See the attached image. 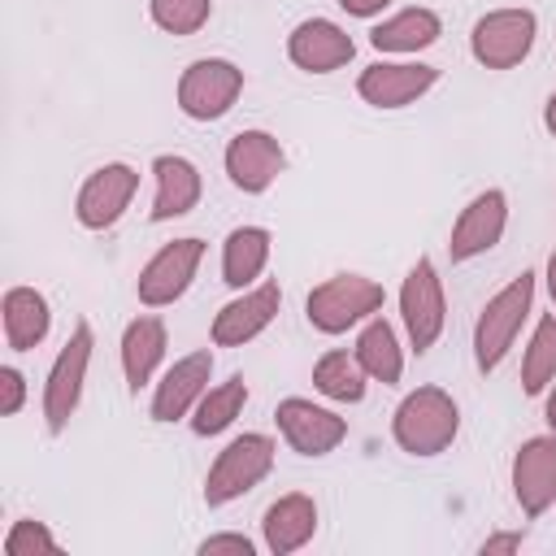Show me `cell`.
<instances>
[{
  "label": "cell",
  "instance_id": "d4e9b609",
  "mask_svg": "<svg viewBox=\"0 0 556 556\" xmlns=\"http://www.w3.org/2000/svg\"><path fill=\"white\" fill-rule=\"evenodd\" d=\"M356 356H361L365 374H374V378H382V382H395V378H400V352H395V334H391L387 321H374V326L361 334Z\"/></svg>",
  "mask_w": 556,
  "mask_h": 556
},
{
  "label": "cell",
  "instance_id": "1f68e13d",
  "mask_svg": "<svg viewBox=\"0 0 556 556\" xmlns=\"http://www.w3.org/2000/svg\"><path fill=\"white\" fill-rule=\"evenodd\" d=\"M339 4H343L348 13H361V17H365V13H378L387 0H339Z\"/></svg>",
  "mask_w": 556,
  "mask_h": 556
},
{
  "label": "cell",
  "instance_id": "8992f818",
  "mask_svg": "<svg viewBox=\"0 0 556 556\" xmlns=\"http://www.w3.org/2000/svg\"><path fill=\"white\" fill-rule=\"evenodd\" d=\"M239 70L230 61H195L182 78V109L191 117H222L239 96Z\"/></svg>",
  "mask_w": 556,
  "mask_h": 556
},
{
  "label": "cell",
  "instance_id": "e0dca14e",
  "mask_svg": "<svg viewBox=\"0 0 556 556\" xmlns=\"http://www.w3.org/2000/svg\"><path fill=\"white\" fill-rule=\"evenodd\" d=\"M291 56H295L304 70L326 74V70H334V65H343V61L352 56V39H348L339 26H330V22H304V26L291 35Z\"/></svg>",
  "mask_w": 556,
  "mask_h": 556
},
{
  "label": "cell",
  "instance_id": "7a4b0ae2",
  "mask_svg": "<svg viewBox=\"0 0 556 556\" xmlns=\"http://www.w3.org/2000/svg\"><path fill=\"white\" fill-rule=\"evenodd\" d=\"M530 291H534V282H530V274H521L517 282H508L482 308V321H478V334H473V348H478V365L482 369H495L500 356L508 352V343H513V334H517V326H521V317L530 308Z\"/></svg>",
  "mask_w": 556,
  "mask_h": 556
},
{
  "label": "cell",
  "instance_id": "484cf974",
  "mask_svg": "<svg viewBox=\"0 0 556 556\" xmlns=\"http://www.w3.org/2000/svg\"><path fill=\"white\" fill-rule=\"evenodd\" d=\"M243 400H248L243 378H230L226 387L208 391V395L200 400V413H195V434H217V430H226V426L235 421V413H239Z\"/></svg>",
  "mask_w": 556,
  "mask_h": 556
},
{
  "label": "cell",
  "instance_id": "3957f363",
  "mask_svg": "<svg viewBox=\"0 0 556 556\" xmlns=\"http://www.w3.org/2000/svg\"><path fill=\"white\" fill-rule=\"evenodd\" d=\"M269 456H274V447H269L265 434H243V439H235V443L222 452V460L213 465V473H208V486H204L208 504H226V500H235L239 491H248L252 482H261V478L269 473Z\"/></svg>",
  "mask_w": 556,
  "mask_h": 556
},
{
  "label": "cell",
  "instance_id": "d6986e66",
  "mask_svg": "<svg viewBox=\"0 0 556 556\" xmlns=\"http://www.w3.org/2000/svg\"><path fill=\"white\" fill-rule=\"evenodd\" d=\"M156 182H161V195H156V208H152L156 222L187 213L195 204V195H200V174L182 156H161L156 161Z\"/></svg>",
  "mask_w": 556,
  "mask_h": 556
},
{
  "label": "cell",
  "instance_id": "30bf717a",
  "mask_svg": "<svg viewBox=\"0 0 556 556\" xmlns=\"http://www.w3.org/2000/svg\"><path fill=\"white\" fill-rule=\"evenodd\" d=\"M278 426H282V434H287L304 456H321V452H330V447L343 439V421H339L334 413H326V408L304 404V400H287V404L278 408Z\"/></svg>",
  "mask_w": 556,
  "mask_h": 556
},
{
  "label": "cell",
  "instance_id": "5bb4252c",
  "mask_svg": "<svg viewBox=\"0 0 556 556\" xmlns=\"http://www.w3.org/2000/svg\"><path fill=\"white\" fill-rule=\"evenodd\" d=\"M500 230H504V195L500 191H486L456 222V230H452V256L465 261L473 252H486L500 239Z\"/></svg>",
  "mask_w": 556,
  "mask_h": 556
},
{
  "label": "cell",
  "instance_id": "44dd1931",
  "mask_svg": "<svg viewBox=\"0 0 556 556\" xmlns=\"http://www.w3.org/2000/svg\"><path fill=\"white\" fill-rule=\"evenodd\" d=\"M439 39V17L426 9H408L391 22H382L374 30V48H391V52H408V48H426Z\"/></svg>",
  "mask_w": 556,
  "mask_h": 556
},
{
  "label": "cell",
  "instance_id": "4dcf8cb0",
  "mask_svg": "<svg viewBox=\"0 0 556 556\" xmlns=\"http://www.w3.org/2000/svg\"><path fill=\"white\" fill-rule=\"evenodd\" d=\"M0 378H4V391H9L4 395V413H17V404H22V374L17 369H4Z\"/></svg>",
  "mask_w": 556,
  "mask_h": 556
},
{
  "label": "cell",
  "instance_id": "4fadbf2b",
  "mask_svg": "<svg viewBox=\"0 0 556 556\" xmlns=\"http://www.w3.org/2000/svg\"><path fill=\"white\" fill-rule=\"evenodd\" d=\"M130 191H135V174H130L126 165H109V169H100V174L83 187V195H78V217H83L87 226H109V222H117V213L126 208Z\"/></svg>",
  "mask_w": 556,
  "mask_h": 556
},
{
  "label": "cell",
  "instance_id": "836d02e7",
  "mask_svg": "<svg viewBox=\"0 0 556 556\" xmlns=\"http://www.w3.org/2000/svg\"><path fill=\"white\" fill-rule=\"evenodd\" d=\"M547 417H552V426H556V395H552V404H547Z\"/></svg>",
  "mask_w": 556,
  "mask_h": 556
},
{
  "label": "cell",
  "instance_id": "603a6c76",
  "mask_svg": "<svg viewBox=\"0 0 556 556\" xmlns=\"http://www.w3.org/2000/svg\"><path fill=\"white\" fill-rule=\"evenodd\" d=\"M4 326H9V339H13V348H30L35 339H43V330H48V304H43V295H35V291H9V300H4Z\"/></svg>",
  "mask_w": 556,
  "mask_h": 556
},
{
  "label": "cell",
  "instance_id": "9a60e30c",
  "mask_svg": "<svg viewBox=\"0 0 556 556\" xmlns=\"http://www.w3.org/2000/svg\"><path fill=\"white\" fill-rule=\"evenodd\" d=\"M430 83H434V70L430 65H374L361 78V96L374 100V104H382V109H395V104L421 96Z\"/></svg>",
  "mask_w": 556,
  "mask_h": 556
},
{
  "label": "cell",
  "instance_id": "52a82bcc",
  "mask_svg": "<svg viewBox=\"0 0 556 556\" xmlns=\"http://www.w3.org/2000/svg\"><path fill=\"white\" fill-rule=\"evenodd\" d=\"M404 321H408V334H413L417 352H426L434 343V334L443 330V291H439V278H434V265L430 261H417L408 269V282H404Z\"/></svg>",
  "mask_w": 556,
  "mask_h": 556
},
{
  "label": "cell",
  "instance_id": "ba28073f",
  "mask_svg": "<svg viewBox=\"0 0 556 556\" xmlns=\"http://www.w3.org/2000/svg\"><path fill=\"white\" fill-rule=\"evenodd\" d=\"M530 39H534V17L530 13H491L473 30V52L486 65H513V61L526 56Z\"/></svg>",
  "mask_w": 556,
  "mask_h": 556
},
{
  "label": "cell",
  "instance_id": "d6a6232c",
  "mask_svg": "<svg viewBox=\"0 0 556 556\" xmlns=\"http://www.w3.org/2000/svg\"><path fill=\"white\" fill-rule=\"evenodd\" d=\"M547 126L556 130V96H552V104H547Z\"/></svg>",
  "mask_w": 556,
  "mask_h": 556
},
{
  "label": "cell",
  "instance_id": "2e32d148",
  "mask_svg": "<svg viewBox=\"0 0 556 556\" xmlns=\"http://www.w3.org/2000/svg\"><path fill=\"white\" fill-rule=\"evenodd\" d=\"M208 369H213V356L208 352H195V356H187V361H178L169 374H165V382H161V391H156V404H152V413L161 417V421H174V417H182L187 413V404L204 391V382H208Z\"/></svg>",
  "mask_w": 556,
  "mask_h": 556
},
{
  "label": "cell",
  "instance_id": "e575fe53",
  "mask_svg": "<svg viewBox=\"0 0 556 556\" xmlns=\"http://www.w3.org/2000/svg\"><path fill=\"white\" fill-rule=\"evenodd\" d=\"M552 295H556V256H552Z\"/></svg>",
  "mask_w": 556,
  "mask_h": 556
},
{
  "label": "cell",
  "instance_id": "8fae6325",
  "mask_svg": "<svg viewBox=\"0 0 556 556\" xmlns=\"http://www.w3.org/2000/svg\"><path fill=\"white\" fill-rule=\"evenodd\" d=\"M278 282H265V287H256V291H248L243 300H235V304H226L222 313H217V321H213V339L217 343H243V339H252L256 330H265L269 326V317L278 313Z\"/></svg>",
  "mask_w": 556,
  "mask_h": 556
},
{
  "label": "cell",
  "instance_id": "7402d4cb",
  "mask_svg": "<svg viewBox=\"0 0 556 556\" xmlns=\"http://www.w3.org/2000/svg\"><path fill=\"white\" fill-rule=\"evenodd\" d=\"M265 256H269V235H265L261 226L235 230V235L226 239V282H230V287L252 282V278L261 274Z\"/></svg>",
  "mask_w": 556,
  "mask_h": 556
},
{
  "label": "cell",
  "instance_id": "4316f807",
  "mask_svg": "<svg viewBox=\"0 0 556 556\" xmlns=\"http://www.w3.org/2000/svg\"><path fill=\"white\" fill-rule=\"evenodd\" d=\"M313 382H317L326 395H334V400H361V395H365L361 369H356V361H348V352L321 356L317 369H313Z\"/></svg>",
  "mask_w": 556,
  "mask_h": 556
},
{
  "label": "cell",
  "instance_id": "ffe728a7",
  "mask_svg": "<svg viewBox=\"0 0 556 556\" xmlns=\"http://www.w3.org/2000/svg\"><path fill=\"white\" fill-rule=\"evenodd\" d=\"M161 352H165V330H161L156 317H139V321L126 326L122 361H126V378H130L135 391L148 382V374H152V365L161 361Z\"/></svg>",
  "mask_w": 556,
  "mask_h": 556
},
{
  "label": "cell",
  "instance_id": "9c48e42d",
  "mask_svg": "<svg viewBox=\"0 0 556 556\" xmlns=\"http://www.w3.org/2000/svg\"><path fill=\"white\" fill-rule=\"evenodd\" d=\"M87 348H91V330L78 326L74 343H65V352L56 356V369H52V382H48V426L52 430H61L65 417L74 413V404H78V387H83V369H87Z\"/></svg>",
  "mask_w": 556,
  "mask_h": 556
},
{
  "label": "cell",
  "instance_id": "cb8c5ba5",
  "mask_svg": "<svg viewBox=\"0 0 556 556\" xmlns=\"http://www.w3.org/2000/svg\"><path fill=\"white\" fill-rule=\"evenodd\" d=\"M265 530H269V543H274L278 552L304 543V534L313 530V504H308L304 495H287V500H278V504L265 513Z\"/></svg>",
  "mask_w": 556,
  "mask_h": 556
},
{
  "label": "cell",
  "instance_id": "ac0fdd59",
  "mask_svg": "<svg viewBox=\"0 0 556 556\" xmlns=\"http://www.w3.org/2000/svg\"><path fill=\"white\" fill-rule=\"evenodd\" d=\"M556 491V439H534L517 456V495L530 513H539Z\"/></svg>",
  "mask_w": 556,
  "mask_h": 556
},
{
  "label": "cell",
  "instance_id": "f1b7e54d",
  "mask_svg": "<svg viewBox=\"0 0 556 556\" xmlns=\"http://www.w3.org/2000/svg\"><path fill=\"white\" fill-rule=\"evenodd\" d=\"M152 17L174 35H191L208 17V0H152Z\"/></svg>",
  "mask_w": 556,
  "mask_h": 556
},
{
  "label": "cell",
  "instance_id": "f546056e",
  "mask_svg": "<svg viewBox=\"0 0 556 556\" xmlns=\"http://www.w3.org/2000/svg\"><path fill=\"white\" fill-rule=\"evenodd\" d=\"M200 552H252V543L248 539H239V534H217V539H204L200 543Z\"/></svg>",
  "mask_w": 556,
  "mask_h": 556
},
{
  "label": "cell",
  "instance_id": "7c38bea8",
  "mask_svg": "<svg viewBox=\"0 0 556 556\" xmlns=\"http://www.w3.org/2000/svg\"><path fill=\"white\" fill-rule=\"evenodd\" d=\"M226 165H230V178H235L243 191H261V187H265V182L278 174L282 152H278V143H274L269 135L248 130V135H239V139L230 143Z\"/></svg>",
  "mask_w": 556,
  "mask_h": 556
},
{
  "label": "cell",
  "instance_id": "277c9868",
  "mask_svg": "<svg viewBox=\"0 0 556 556\" xmlns=\"http://www.w3.org/2000/svg\"><path fill=\"white\" fill-rule=\"evenodd\" d=\"M378 300H382V291L374 282H365L356 274H343V278H334V282H326L308 295V321L321 326V330H343L361 313H369Z\"/></svg>",
  "mask_w": 556,
  "mask_h": 556
},
{
  "label": "cell",
  "instance_id": "5b68a950",
  "mask_svg": "<svg viewBox=\"0 0 556 556\" xmlns=\"http://www.w3.org/2000/svg\"><path fill=\"white\" fill-rule=\"evenodd\" d=\"M200 252H204L200 239H178V243L161 248L148 261V269L139 274V295L148 304H169L174 295H182L191 274H195V265H200Z\"/></svg>",
  "mask_w": 556,
  "mask_h": 556
},
{
  "label": "cell",
  "instance_id": "6da1fadb",
  "mask_svg": "<svg viewBox=\"0 0 556 556\" xmlns=\"http://www.w3.org/2000/svg\"><path fill=\"white\" fill-rule=\"evenodd\" d=\"M395 434H400V443H404L408 452H421V456L439 452V447L456 434V408H452V400H447L443 391H434V387L408 395V400L400 404Z\"/></svg>",
  "mask_w": 556,
  "mask_h": 556
},
{
  "label": "cell",
  "instance_id": "83f0119b",
  "mask_svg": "<svg viewBox=\"0 0 556 556\" xmlns=\"http://www.w3.org/2000/svg\"><path fill=\"white\" fill-rule=\"evenodd\" d=\"M552 374H556V317H547L534 330V343L526 352V391H543Z\"/></svg>",
  "mask_w": 556,
  "mask_h": 556
}]
</instances>
